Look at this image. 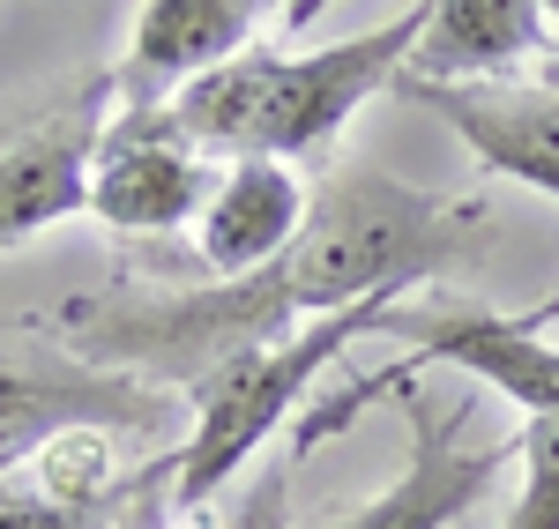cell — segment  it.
<instances>
[{
    "label": "cell",
    "mask_w": 559,
    "mask_h": 529,
    "mask_svg": "<svg viewBox=\"0 0 559 529\" xmlns=\"http://www.w3.org/2000/svg\"><path fill=\"white\" fill-rule=\"evenodd\" d=\"M492 254V209L485 194H432L395 179L373 157H336L306 231L276 254L292 313H350V306H403V291L440 276H477Z\"/></svg>",
    "instance_id": "6da1fadb"
},
{
    "label": "cell",
    "mask_w": 559,
    "mask_h": 529,
    "mask_svg": "<svg viewBox=\"0 0 559 529\" xmlns=\"http://www.w3.org/2000/svg\"><path fill=\"white\" fill-rule=\"evenodd\" d=\"M426 31V0H411L403 15H388L358 38L313 45V52H231L224 68L194 75V83L165 97L173 128L202 149V157H313L358 120V105H373L381 89L411 75V52Z\"/></svg>",
    "instance_id": "7a4b0ae2"
},
{
    "label": "cell",
    "mask_w": 559,
    "mask_h": 529,
    "mask_svg": "<svg viewBox=\"0 0 559 529\" xmlns=\"http://www.w3.org/2000/svg\"><path fill=\"white\" fill-rule=\"evenodd\" d=\"M388 313L395 306H381V299L350 306V313H321V321H306L299 336L239 351V358H224L216 373H202L187 388V441L173 447V478H165L173 515H194L202 500H216L224 478H239V462L306 402V388L329 373V358L344 344H358V336L388 328Z\"/></svg>",
    "instance_id": "3957f363"
},
{
    "label": "cell",
    "mask_w": 559,
    "mask_h": 529,
    "mask_svg": "<svg viewBox=\"0 0 559 529\" xmlns=\"http://www.w3.org/2000/svg\"><path fill=\"white\" fill-rule=\"evenodd\" d=\"M373 396H403L411 447H403V470H395L373 500H358L336 529H448V522H463L477 500L492 492V478L515 462V441H492V447L463 441L477 402H440L426 388V373H411V365H381V373H366L358 388H344L329 410H313L299 425V447L344 433Z\"/></svg>",
    "instance_id": "277c9868"
},
{
    "label": "cell",
    "mask_w": 559,
    "mask_h": 529,
    "mask_svg": "<svg viewBox=\"0 0 559 529\" xmlns=\"http://www.w3.org/2000/svg\"><path fill=\"white\" fill-rule=\"evenodd\" d=\"M165 441L173 388H150L128 373H105L68 351L60 328L0 321V478L52 455L60 441Z\"/></svg>",
    "instance_id": "5b68a950"
},
{
    "label": "cell",
    "mask_w": 559,
    "mask_h": 529,
    "mask_svg": "<svg viewBox=\"0 0 559 529\" xmlns=\"http://www.w3.org/2000/svg\"><path fill=\"white\" fill-rule=\"evenodd\" d=\"M112 112V68H75L0 105V254L68 217H90V157Z\"/></svg>",
    "instance_id": "8992f818"
},
{
    "label": "cell",
    "mask_w": 559,
    "mask_h": 529,
    "mask_svg": "<svg viewBox=\"0 0 559 529\" xmlns=\"http://www.w3.org/2000/svg\"><path fill=\"white\" fill-rule=\"evenodd\" d=\"M210 187H216L210 157L173 128L165 105H120L105 120L97 157H90V217L105 231H128V239L194 231Z\"/></svg>",
    "instance_id": "52a82bcc"
},
{
    "label": "cell",
    "mask_w": 559,
    "mask_h": 529,
    "mask_svg": "<svg viewBox=\"0 0 559 529\" xmlns=\"http://www.w3.org/2000/svg\"><path fill=\"white\" fill-rule=\"evenodd\" d=\"M381 336L411 344V373L426 365H455L485 381L500 402H515L522 418H559V344L545 336H522L515 313H492V306H463V299H432V306H395Z\"/></svg>",
    "instance_id": "ba28073f"
},
{
    "label": "cell",
    "mask_w": 559,
    "mask_h": 529,
    "mask_svg": "<svg viewBox=\"0 0 559 529\" xmlns=\"http://www.w3.org/2000/svg\"><path fill=\"white\" fill-rule=\"evenodd\" d=\"M292 0H142L134 8L128 52L112 68L120 105H165L194 75L224 68L231 52H247L269 15H284Z\"/></svg>",
    "instance_id": "9c48e42d"
},
{
    "label": "cell",
    "mask_w": 559,
    "mask_h": 529,
    "mask_svg": "<svg viewBox=\"0 0 559 529\" xmlns=\"http://www.w3.org/2000/svg\"><path fill=\"white\" fill-rule=\"evenodd\" d=\"M395 89L411 105H426L485 172L522 179V187L559 202V89H545V83H411V75Z\"/></svg>",
    "instance_id": "30bf717a"
},
{
    "label": "cell",
    "mask_w": 559,
    "mask_h": 529,
    "mask_svg": "<svg viewBox=\"0 0 559 529\" xmlns=\"http://www.w3.org/2000/svg\"><path fill=\"white\" fill-rule=\"evenodd\" d=\"M306 209H313V187L292 165L239 157L231 172H216L210 202L194 217V254L210 276H254L306 231Z\"/></svg>",
    "instance_id": "8fae6325"
},
{
    "label": "cell",
    "mask_w": 559,
    "mask_h": 529,
    "mask_svg": "<svg viewBox=\"0 0 559 529\" xmlns=\"http://www.w3.org/2000/svg\"><path fill=\"white\" fill-rule=\"evenodd\" d=\"M552 38L545 0H426L411 83H508V68Z\"/></svg>",
    "instance_id": "7c38bea8"
},
{
    "label": "cell",
    "mask_w": 559,
    "mask_h": 529,
    "mask_svg": "<svg viewBox=\"0 0 559 529\" xmlns=\"http://www.w3.org/2000/svg\"><path fill=\"white\" fill-rule=\"evenodd\" d=\"M134 470H105V462H52L38 485L31 478H0V529H112L120 522V492Z\"/></svg>",
    "instance_id": "4fadbf2b"
},
{
    "label": "cell",
    "mask_w": 559,
    "mask_h": 529,
    "mask_svg": "<svg viewBox=\"0 0 559 529\" xmlns=\"http://www.w3.org/2000/svg\"><path fill=\"white\" fill-rule=\"evenodd\" d=\"M522 492L500 529H559V418H522Z\"/></svg>",
    "instance_id": "5bb4252c"
},
{
    "label": "cell",
    "mask_w": 559,
    "mask_h": 529,
    "mask_svg": "<svg viewBox=\"0 0 559 529\" xmlns=\"http://www.w3.org/2000/svg\"><path fill=\"white\" fill-rule=\"evenodd\" d=\"M165 478H173V447H165V455H150V462L128 478V492H120V522H112V529H173Z\"/></svg>",
    "instance_id": "9a60e30c"
},
{
    "label": "cell",
    "mask_w": 559,
    "mask_h": 529,
    "mask_svg": "<svg viewBox=\"0 0 559 529\" xmlns=\"http://www.w3.org/2000/svg\"><path fill=\"white\" fill-rule=\"evenodd\" d=\"M284 522H292V462H269L247 485V500L231 507V529H284Z\"/></svg>",
    "instance_id": "2e32d148"
},
{
    "label": "cell",
    "mask_w": 559,
    "mask_h": 529,
    "mask_svg": "<svg viewBox=\"0 0 559 529\" xmlns=\"http://www.w3.org/2000/svg\"><path fill=\"white\" fill-rule=\"evenodd\" d=\"M552 321H559V291H545L537 306H522V313H515V328H522V336H545Z\"/></svg>",
    "instance_id": "e0dca14e"
},
{
    "label": "cell",
    "mask_w": 559,
    "mask_h": 529,
    "mask_svg": "<svg viewBox=\"0 0 559 529\" xmlns=\"http://www.w3.org/2000/svg\"><path fill=\"white\" fill-rule=\"evenodd\" d=\"M329 8H336V0H292V8H284V31H313Z\"/></svg>",
    "instance_id": "ac0fdd59"
}]
</instances>
